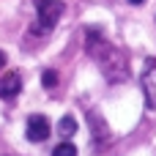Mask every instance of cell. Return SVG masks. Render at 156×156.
Wrapping results in <instances>:
<instances>
[{
  "mask_svg": "<svg viewBox=\"0 0 156 156\" xmlns=\"http://www.w3.org/2000/svg\"><path fill=\"white\" fill-rule=\"evenodd\" d=\"M36 11H38V19L33 25V33L41 36V33H49L58 25L60 14H63V3L60 0H36Z\"/></svg>",
  "mask_w": 156,
  "mask_h": 156,
  "instance_id": "cell-1",
  "label": "cell"
},
{
  "mask_svg": "<svg viewBox=\"0 0 156 156\" xmlns=\"http://www.w3.org/2000/svg\"><path fill=\"white\" fill-rule=\"evenodd\" d=\"M19 90H22V80H19V74L8 71V74L0 80V99H11V96H16Z\"/></svg>",
  "mask_w": 156,
  "mask_h": 156,
  "instance_id": "cell-4",
  "label": "cell"
},
{
  "mask_svg": "<svg viewBox=\"0 0 156 156\" xmlns=\"http://www.w3.org/2000/svg\"><path fill=\"white\" fill-rule=\"evenodd\" d=\"M25 134H27L30 143H44L49 137V121L44 115H30L27 126H25Z\"/></svg>",
  "mask_w": 156,
  "mask_h": 156,
  "instance_id": "cell-2",
  "label": "cell"
},
{
  "mask_svg": "<svg viewBox=\"0 0 156 156\" xmlns=\"http://www.w3.org/2000/svg\"><path fill=\"white\" fill-rule=\"evenodd\" d=\"M77 132V121L71 118V115H63L60 121H58V134H63V137H71Z\"/></svg>",
  "mask_w": 156,
  "mask_h": 156,
  "instance_id": "cell-5",
  "label": "cell"
},
{
  "mask_svg": "<svg viewBox=\"0 0 156 156\" xmlns=\"http://www.w3.org/2000/svg\"><path fill=\"white\" fill-rule=\"evenodd\" d=\"M143 90H145L148 107L156 110V63L154 60H148V66H145V71H143Z\"/></svg>",
  "mask_w": 156,
  "mask_h": 156,
  "instance_id": "cell-3",
  "label": "cell"
},
{
  "mask_svg": "<svg viewBox=\"0 0 156 156\" xmlns=\"http://www.w3.org/2000/svg\"><path fill=\"white\" fill-rule=\"evenodd\" d=\"M41 85H44V88H55V85H58V74H55L52 69H47V71L41 74Z\"/></svg>",
  "mask_w": 156,
  "mask_h": 156,
  "instance_id": "cell-7",
  "label": "cell"
},
{
  "mask_svg": "<svg viewBox=\"0 0 156 156\" xmlns=\"http://www.w3.org/2000/svg\"><path fill=\"white\" fill-rule=\"evenodd\" d=\"M52 156H77V148L71 143H60V145H55Z\"/></svg>",
  "mask_w": 156,
  "mask_h": 156,
  "instance_id": "cell-6",
  "label": "cell"
},
{
  "mask_svg": "<svg viewBox=\"0 0 156 156\" xmlns=\"http://www.w3.org/2000/svg\"><path fill=\"white\" fill-rule=\"evenodd\" d=\"M5 66V52H0V69Z\"/></svg>",
  "mask_w": 156,
  "mask_h": 156,
  "instance_id": "cell-8",
  "label": "cell"
},
{
  "mask_svg": "<svg viewBox=\"0 0 156 156\" xmlns=\"http://www.w3.org/2000/svg\"><path fill=\"white\" fill-rule=\"evenodd\" d=\"M129 3H134V5H140V3H145V0H129Z\"/></svg>",
  "mask_w": 156,
  "mask_h": 156,
  "instance_id": "cell-9",
  "label": "cell"
}]
</instances>
